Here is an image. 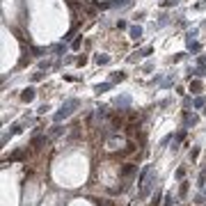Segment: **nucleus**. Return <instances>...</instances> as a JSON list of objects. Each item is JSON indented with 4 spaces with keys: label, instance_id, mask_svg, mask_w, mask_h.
I'll use <instances>...</instances> for the list:
<instances>
[{
    "label": "nucleus",
    "instance_id": "nucleus-5",
    "mask_svg": "<svg viewBox=\"0 0 206 206\" xmlns=\"http://www.w3.org/2000/svg\"><path fill=\"white\" fill-rule=\"evenodd\" d=\"M62 133V126H53V131H50V135L55 138V135H60Z\"/></svg>",
    "mask_w": 206,
    "mask_h": 206
},
{
    "label": "nucleus",
    "instance_id": "nucleus-1",
    "mask_svg": "<svg viewBox=\"0 0 206 206\" xmlns=\"http://www.w3.org/2000/svg\"><path fill=\"white\" fill-rule=\"evenodd\" d=\"M76 105H78V101H67V103L62 105V110L55 115V121H62L64 117H69V115L73 112V108H76Z\"/></svg>",
    "mask_w": 206,
    "mask_h": 206
},
{
    "label": "nucleus",
    "instance_id": "nucleus-8",
    "mask_svg": "<svg viewBox=\"0 0 206 206\" xmlns=\"http://www.w3.org/2000/svg\"><path fill=\"white\" fill-rule=\"evenodd\" d=\"M32 96H34V94H32V90H28L25 94H23V99H25V101H30V99H32Z\"/></svg>",
    "mask_w": 206,
    "mask_h": 206
},
{
    "label": "nucleus",
    "instance_id": "nucleus-7",
    "mask_svg": "<svg viewBox=\"0 0 206 206\" xmlns=\"http://www.w3.org/2000/svg\"><path fill=\"white\" fill-rule=\"evenodd\" d=\"M183 174H186V169H183V167L176 169V179H183Z\"/></svg>",
    "mask_w": 206,
    "mask_h": 206
},
{
    "label": "nucleus",
    "instance_id": "nucleus-6",
    "mask_svg": "<svg viewBox=\"0 0 206 206\" xmlns=\"http://www.w3.org/2000/svg\"><path fill=\"white\" fill-rule=\"evenodd\" d=\"M186 192H188V181L181 183V197H186Z\"/></svg>",
    "mask_w": 206,
    "mask_h": 206
},
{
    "label": "nucleus",
    "instance_id": "nucleus-3",
    "mask_svg": "<svg viewBox=\"0 0 206 206\" xmlns=\"http://www.w3.org/2000/svg\"><path fill=\"white\" fill-rule=\"evenodd\" d=\"M172 204H174V197L172 195H165V204L163 206H172Z\"/></svg>",
    "mask_w": 206,
    "mask_h": 206
},
{
    "label": "nucleus",
    "instance_id": "nucleus-2",
    "mask_svg": "<svg viewBox=\"0 0 206 206\" xmlns=\"http://www.w3.org/2000/svg\"><path fill=\"white\" fill-rule=\"evenodd\" d=\"M197 124V117H190V115H186V126H195Z\"/></svg>",
    "mask_w": 206,
    "mask_h": 206
},
{
    "label": "nucleus",
    "instance_id": "nucleus-4",
    "mask_svg": "<svg viewBox=\"0 0 206 206\" xmlns=\"http://www.w3.org/2000/svg\"><path fill=\"white\" fill-rule=\"evenodd\" d=\"M197 181H199V183H197V186H199V188H202V186L206 183V172H202V174H199V179H197Z\"/></svg>",
    "mask_w": 206,
    "mask_h": 206
}]
</instances>
